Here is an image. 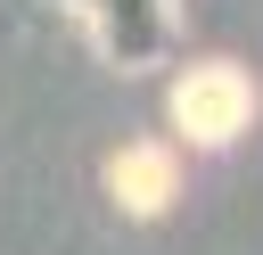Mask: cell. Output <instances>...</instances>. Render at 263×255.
Returning a JSON list of instances; mask_svg holds the SVG:
<instances>
[{
  "label": "cell",
  "instance_id": "obj_1",
  "mask_svg": "<svg viewBox=\"0 0 263 255\" xmlns=\"http://www.w3.org/2000/svg\"><path fill=\"white\" fill-rule=\"evenodd\" d=\"M247 74L238 66H205V74H189L181 90H173V115H181V132L189 140H205V148H222L238 123H247Z\"/></svg>",
  "mask_w": 263,
  "mask_h": 255
},
{
  "label": "cell",
  "instance_id": "obj_2",
  "mask_svg": "<svg viewBox=\"0 0 263 255\" xmlns=\"http://www.w3.org/2000/svg\"><path fill=\"white\" fill-rule=\"evenodd\" d=\"M115 189H132V214H156L173 197V165L156 148H132V156H115Z\"/></svg>",
  "mask_w": 263,
  "mask_h": 255
}]
</instances>
